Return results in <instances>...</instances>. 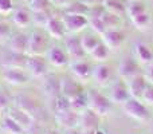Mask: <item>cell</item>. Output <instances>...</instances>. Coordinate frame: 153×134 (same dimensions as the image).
I'll return each mask as SVG.
<instances>
[{
  "instance_id": "cell-16",
  "label": "cell",
  "mask_w": 153,
  "mask_h": 134,
  "mask_svg": "<svg viewBox=\"0 0 153 134\" xmlns=\"http://www.w3.org/2000/svg\"><path fill=\"white\" fill-rule=\"evenodd\" d=\"M70 68H71L73 75H74L79 82H87L93 74L90 64L87 63L86 61H83V59L73 61V63L70 64Z\"/></svg>"
},
{
  "instance_id": "cell-30",
  "label": "cell",
  "mask_w": 153,
  "mask_h": 134,
  "mask_svg": "<svg viewBox=\"0 0 153 134\" xmlns=\"http://www.w3.org/2000/svg\"><path fill=\"white\" fill-rule=\"evenodd\" d=\"M63 10H65V13H74V15L87 16V13H89V5H86L83 1L78 0V1H71Z\"/></svg>"
},
{
  "instance_id": "cell-26",
  "label": "cell",
  "mask_w": 153,
  "mask_h": 134,
  "mask_svg": "<svg viewBox=\"0 0 153 134\" xmlns=\"http://www.w3.org/2000/svg\"><path fill=\"white\" fill-rule=\"evenodd\" d=\"M1 129L7 134H26V130H24L19 124H16L8 114L1 121Z\"/></svg>"
},
{
  "instance_id": "cell-27",
  "label": "cell",
  "mask_w": 153,
  "mask_h": 134,
  "mask_svg": "<svg viewBox=\"0 0 153 134\" xmlns=\"http://www.w3.org/2000/svg\"><path fill=\"white\" fill-rule=\"evenodd\" d=\"M70 101V107L76 113H82L83 110H86L89 107V102H87V93L82 91L81 94L73 97Z\"/></svg>"
},
{
  "instance_id": "cell-10",
  "label": "cell",
  "mask_w": 153,
  "mask_h": 134,
  "mask_svg": "<svg viewBox=\"0 0 153 134\" xmlns=\"http://www.w3.org/2000/svg\"><path fill=\"white\" fill-rule=\"evenodd\" d=\"M45 30L48 34V36H51L53 39L56 40L65 39V36L67 34L66 27H65L62 19H58L56 16H50V19L47 20V23L45 26Z\"/></svg>"
},
{
  "instance_id": "cell-48",
  "label": "cell",
  "mask_w": 153,
  "mask_h": 134,
  "mask_svg": "<svg viewBox=\"0 0 153 134\" xmlns=\"http://www.w3.org/2000/svg\"><path fill=\"white\" fill-rule=\"evenodd\" d=\"M0 21H1V18H0Z\"/></svg>"
},
{
  "instance_id": "cell-29",
  "label": "cell",
  "mask_w": 153,
  "mask_h": 134,
  "mask_svg": "<svg viewBox=\"0 0 153 134\" xmlns=\"http://www.w3.org/2000/svg\"><path fill=\"white\" fill-rule=\"evenodd\" d=\"M100 42H101V39L97 36V34H86V35H83V36H81V44L86 54L91 53L98 46Z\"/></svg>"
},
{
  "instance_id": "cell-36",
  "label": "cell",
  "mask_w": 153,
  "mask_h": 134,
  "mask_svg": "<svg viewBox=\"0 0 153 134\" xmlns=\"http://www.w3.org/2000/svg\"><path fill=\"white\" fill-rule=\"evenodd\" d=\"M50 19L47 11H43V12H34V16H31V20L36 24L38 27H45L47 20Z\"/></svg>"
},
{
  "instance_id": "cell-40",
  "label": "cell",
  "mask_w": 153,
  "mask_h": 134,
  "mask_svg": "<svg viewBox=\"0 0 153 134\" xmlns=\"http://www.w3.org/2000/svg\"><path fill=\"white\" fill-rule=\"evenodd\" d=\"M13 11L12 0H0V15H8Z\"/></svg>"
},
{
  "instance_id": "cell-4",
  "label": "cell",
  "mask_w": 153,
  "mask_h": 134,
  "mask_svg": "<svg viewBox=\"0 0 153 134\" xmlns=\"http://www.w3.org/2000/svg\"><path fill=\"white\" fill-rule=\"evenodd\" d=\"M62 21H63L65 27H66L67 32H81L89 26V18L85 15H74V13H65L62 16Z\"/></svg>"
},
{
  "instance_id": "cell-6",
  "label": "cell",
  "mask_w": 153,
  "mask_h": 134,
  "mask_svg": "<svg viewBox=\"0 0 153 134\" xmlns=\"http://www.w3.org/2000/svg\"><path fill=\"white\" fill-rule=\"evenodd\" d=\"M100 118L97 113L87 107L82 113H79V126H81L82 132L85 133H93L98 129L100 126Z\"/></svg>"
},
{
  "instance_id": "cell-24",
  "label": "cell",
  "mask_w": 153,
  "mask_h": 134,
  "mask_svg": "<svg viewBox=\"0 0 153 134\" xmlns=\"http://www.w3.org/2000/svg\"><path fill=\"white\" fill-rule=\"evenodd\" d=\"M134 53H136V58L138 62L144 64H149L153 61V53L152 50L144 43H137L134 46Z\"/></svg>"
},
{
  "instance_id": "cell-41",
  "label": "cell",
  "mask_w": 153,
  "mask_h": 134,
  "mask_svg": "<svg viewBox=\"0 0 153 134\" xmlns=\"http://www.w3.org/2000/svg\"><path fill=\"white\" fill-rule=\"evenodd\" d=\"M141 99H143L146 105H153V84H148V87L145 89Z\"/></svg>"
},
{
  "instance_id": "cell-7",
  "label": "cell",
  "mask_w": 153,
  "mask_h": 134,
  "mask_svg": "<svg viewBox=\"0 0 153 134\" xmlns=\"http://www.w3.org/2000/svg\"><path fill=\"white\" fill-rule=\"evenodd\" d=\"M55 121L63 129H74V127L79 126V113H76L70 107L61 113H55Z\"/></svg>"
},
{
  "instance_id": "cell-22",
  "label": "cell",
  "mask_w": 153,
  "mask_h": 134,
  "mask_svg": "<svg viewBox=\"0 0 153 134\" xmlns=\"http://www.w3.org/2000/svg\"><path fill=\"white\" fill-rule=\"evenodd\" d=\"M43 89L48 97L55 99L58 95H61V81L56 79L54 75H48L43 83Z\"/></svg>"
},
{
  "instance_id": "cell-38",
  "label": "cell",
  "mask_w": 153,
  "mask_h": 134,
  "mask_svg": "<svg viewBox=\"0 0 153 134\" xmlns=\"http://www.w3.org/2000/svg\"><path fill=\"white\" fill-rule=\"evenodd\" d=\"M106 12L105 5L100 4V5H93L89 7V13H87V18H101L103 13Z\"/></svg>"
},
{
  "instance_id": "cell-14",
  "label": "cell",
  "mask_w": 153,
  "mask_h": 134,
  "mask_svg": "<svg viewBox=\"0 0 153 134\" xmlns=\"http://www.w3.org/2000/svg\"><path fill=\"white\" fill-rule=\"evenodd\" d=\"M8 115H10L16 124L20 125L26 132L31 130L32 126H34V118H32L28 113H26V111L22 110L20 107H18V106H13V107L8 111Z\"/></svg>"
},
{
  "instance_id": "cell-47",
  "label": "cell",
  "mask_w": 153,
  "mask_h": 134,
  "mask_svg": "<svg viewBox=\"0 0 153 134\" xmlns=\"http://www.w3.org/2000/svg\"><path fill=\"white\" fill-rule=\"evenodd\" d=\"M47 134H56L55 132H50V133H47Z\"/></svg>"
},
{
  "instance_id": "cell-42",
  "label": "cell",
  "mask_w": 153,
  "mask_h": 134,
  "mask_svg": "<svg viewBox=\"0 0 153 134\" xmlns=\"http://www.w3.org/2000/svg\"><path fill=\"white\" fill-rule=\"evenodd\" d=\"M8 103H10V98L5 94L3 90H0V111L5 110L8 107Z\"/></svg>"
},
{
  "instance_id": "cell-21",
  "label": "cell",
  "mask_w": 153,
  "mask_h": 134,
  "mask_svg": "<svg viewBox=\"0 0 153 134\" xmlns=\"http://www.w3.org/2000/svg\"><path fill=\"white\" fill-rule=\"evenodd\" d=\"M15 106H18V107H20L22 110H24L26 113H28L34 119H35V113L38 114V111L40 110L39 105H38L34 99H31V98H28V97H18L16 98Z\"/></svg>"
},
{
  "instance_id": "cell-35",
  "label": "cell",
  "mask_w": 153,
  "mask_h": 134,
  "mask_svg": "<svg viewBox=\"0 0 153 134\" xmlns=\"http://www.w3.org/2000/svg\"><path fill=\"white\" fill-rule=\"evenodd\" d=\"M102 20H103V23H105V26H106L108 30L109 28H116L120 23V16H117V15H114V13H110V12L106 11V12L102 15Z\"/></svg>"
},
{
  "instance_id": "cell-18",
  "label": "cell",
  "mask_w": 153,
  "mask_h": 134,
  "mask_svg": "<svg viewBox=\"0 0 153 134\" xmlns=\"http://www.w3.org/2000/svg\"><path fill=\"white\" fill-rule=\"evenodd\" d=\"M82 91H83L82 86L76 81H73V79H70V78L61 79V95L71 99L73 97L81 94Z\"/></svg>"
},
{
  "instance_id": "cell-3",
  "label": "cell",
  "mask_w": 153,
  "mask_h": 134,
  "mask_svg": "<svg viewBox=\"0 0 153 134\" xmlns=\"http://www.w3.org/2000/svg\"><path fill=\"white\" fill-rule=\"evenodd\" d=\"M47 36L40 31H34L28 36L27 55H45L47 53Z\"/></svg>"
},
{
  "instance_id": "cell-20",
  "label": "cell",
  "mask_w": 153,
  "mask_h": 134,
  "mask_svg": "<svg viewBox=\"0 0 153 134\" xmlns=\"http://www.w3.org/2000/svg\"><path fill=\"white\" fill-rule=\"evenodd\" d=\"M93 78H94L95 83L100 84V86H106L110 81V76H111V71H110V67L108 64H98L97 67L93 70Z\"/></svg>"
},
{
  "instance_id": "cell-19",
  "label": "cell",
  "mask_w": 153,
  "mask_h": 134,
  "mask_svg": "<svg viewBox=\"0 0 153 134\" xmlns=\"http://www.w3.org/2000/svg\"><path fill=\"white\" fill-rule=\"evenodd\" d=\"M130 98L129 94V90H128V86L124 84L122 82H118L116 83L113 87H111V91H110V101L113 103H125L128 99Z\"/></svg>"
},
{
  "instance_id": "cell-34",
  "label": "cell",
  "mask_w": 153,
  "mask_h": 134,
  "mask_svg": "<svg viewBox=\"0 0 153 134\" xmlns=\"http://www.w3.org/2000/svg\"><path fill=\"white\" fill-rule=\"evenodd\" d=\"M51 5V0H32L30 3V8L32 12H43V11H48Z\"/></svg>"
},
{
  "instance_id": "cell-17",
  "label": "cell",
  "mask_w": 153,
  "mask_h": 134,
  "mask_svg": "<svg viewBox=\"0 0 153 134\" xmlns=\"http://www.w3.org/2000/svg\"><path fill=\"white\" fill-rule=\"evenodd\" d=\"M27 47H28V36L26 34H15L10 38V50L13 54L27 55Z\"/></svg>"
},
{
  "instance_id": "cell-8",
  "label": "cell",
  "mask_w": 153,
  "mask_h": 134,
  "mask_svg": "<svg viewBox=\"0 0 153 134\" xmlns=\"http://www.w3.org/2000/svg\"><path fill=\"white\" fill-rule=\"evenodd\" d=\"M118 74L122 79L125 81H129L133 76L138 75L140 74V66L136 62V59H133L132 56H126V58H122L121 62L118 64Z\"/></svg>"
},
{
  "instance_id": "cell-1",
  "label": "cell",
  "mask_w": 153,
  "mask_h": 134,
  "mask_svg": "<svg viewBox=\"0 0 153 134\" xmlns=\"http://www.w3.org/2000/svg\"><path fill=\"white\" fill-rule=\"evenodd\" d=\"M87 102H89V109H91L100 117H106L111 111L110 98L105 97L97 90H89L87 91Z\"/></svg>"
},
{
  "instance_id": "cell-28",
  "label": "cell",
  "mask_w": 153,
  "mask_h": 134,
  "mask_svg": "<svg viewBox=\"0 0 153 134\" xmlns=\"http://www.w3.org/2000/svg\"><path fill=\"white\" fill-rule=\"evenodd\" d=\"M130 20H132L133 26H134L138 31H145V30L151 26L152 18H151V13H149L148 11H145V12H143V13H140V15L132 18Z\"/></svg>"
},
{
  "instance_id": "cell-23",
  "label": "cell",
  "mask_w": 153,
  "mask_h": 134,
  "mask_svg": "<svg viewBox=\"0 0 153 134\" xmlns=\"http://www.w3.org/2000/svg\"><path fill=\"white\" fill-rule=\"evenodd\" d=\"M12 21L19 28H27L32 20L28 11L24 10V8H18V10H15V12L12 15Z\"/></svg>"
},
{
  "instance_id": "cell-39",
  "label": "cell",
  "mask_w": 153,
  "mask_h": 134,
  "mask_svg": "<svg viewBox=\"0 0 153 134\" xmlns=\"http://www.w3.org/2000/svg\"><path fill=\"white\" fill-rule=\"evenodd\" d=\"M11 38V27L5 21H0V43Z\"/></svg>"
},
{
  "instance_id": "cell-12",
  "label": "cell",
  "mask_w": 153,
  "mask_h": 134,
  "mask_svg": "<svg viewBox=\"0 0 153 134\" xmlns=\"http://www.w3.org/2000/svg\"><path fill=\"white\" fill-rule=\"evenodd\" d=\"M149 82L146 81V78L143 74H138V75L133 76L132 79L128 81V90H129V94L132 98H137L140 99L143 97L145 89L148 87Z\"/></svg>"
},
{
  "instance_id": "cell-32",
  "label": "cell",
  "mask_w": 153,
  "mask_h": 134,
  "mask_svg": "<svg viewBox=\"0 0 153 134\" xmlns=\"http://www.w3.org/2000/svg\"><path fill=\"white\" fill-rule=\"evenodd\" d=\"M89 26H90V28L94 31V34L100 35V36H102L103 32L108 30L102 20V16H101V18H89Z\"/></svg>"
},
{
  "instance_id": "cell-11",
  "label": "cell",
  "mask_w": 153,
  "mask_h": 134,
  "mask_svg": "<svg viewBox=\"0 0 153 134\" xmlns=\"http://www.w3.org/2000/svg\"><path fill=\"white\" fill-rule=\"evenodd\" d=\"M3 78L7 83L12 84V86H22V84L27 83V81H28V76L23 71V68L10 66L3 70Z\"/></svg>"
},
{
  "instance_id": "cell-45",
  "label": "cell",
  "mask_w": 153,
  "mask_h": 134,
  "mask_svg": "<svg viewBox=\"0 0 153 134\" xmlns=\"http://www.w3.org/2000/svg\"><path fill=\"white\" fill-rule=\"evenodd\" d=\"M81 1H83L85 4L89 5V7H93V5L103 4V1H105V0H81Z\"/></svg>"
},
{
  "instance_id": "cell-46",
  "label": "cell",
  "mask_w": 153,
  "mask_h": 134,
  "mask_svg": "<svg viewBox=\"0 0 153 134\" xmlns=\"http://www.w3.org/2000/svg\"><path fill=\"white\" fill-rule=\"evenodd\" d=\"M23 1H24V3H28V4H30V3H31L32 0H23Z\"/></svg>"
},
{
  "instance_id": "cell-25",
  "label": "cell",
  "mask_w": 153,
  "mask_h": 134,
  "mask_svg": "<svg viewBox=\"0 0 153 134\" xmlns=\"http://www.w3.org/2000/svg\"><path fill=\"white\" fill-rule=\"evenodd\" d=\"M105 10L110 13H114L117 16H124L126 13V5L122 0H105L103 1Z\"/></svg>"
},
{
  "instance_id": "cell-31",
  "label": "cell",
  "mask_w": 153,
  "mask_h": 134,
  "mask_svg": "<svg viewBox=\"0 0 153 134\" xmlns=\"http://www.w3.org/2000/svg\"><path fill=\"white\" fill-rule=\"evenodd\" d=\"M109 53H110L109 47L102 42V40H101V42L98 43L97 47L90 53V55H91V58L94 59L95 62H105L106 59L109 58Z\"/></svg>"
},
{
  "instance_id": "cell-15",
  "label": "cell",
  "mask_w": 153,
  "mask_h": 134,
  "mask_svg": "<svg viewBox=\"0 0 153 134\" xmlns=\"http://www.w3.org/2000/svg\"><path fill=\"white\" fill-rule=\"evenodd\" d=\"M125 34L117 28H109L103 32L102 42L109 47V50H116L124 43Z\"/></svg>"
},
{
  "instance_id": "cell-13",
  "label": "cell",
  "mask_w": 153,
  "mask_h": 134,
  "mask_svg": "<svg viewBox=\"0 0 153 134\" xmlns=\"http://www.w3.org/2000/svg\"><path fill=\"white\" fill-rule=\"evenodd\" d=\"M46 58H47L48 63H51L55 67H63L69 63V55H67L66 50H62L58 46H53L48 48L46 53Z\"/></svg>"
},
{
  "instance_id": "cell-44",
  "label": "cell",
  "mask_w": 153,
  "mask_h": 134,
  "mask_svg": "<svg viewBox=\"0 0 153 134\" xmlns=\"http://www.w3.org/2000/svg\"><path fill=\"white\" fill-rule=\"evenodd\" d=\"M73 0H53V3L56 5V7H61V8H65L71 3Z\"/></svg>"
},
{
  "instance_id": "cell-33",
  "label": "cell",
  "mask_w": 153,
  "mask_h": 134,
  "mask_svg": "<svg viewBox=\"0 0 153 134\" xmlns=\"http://www.w3.org/2000/svg\"><path fill=\"white\" fill-rule=\"evenodd\" d=\"M145 11H146V7L141 1H132L126 7V15L129 16V19H132L134 16L140 15V13L145 12Z\"/></svg>"
},
{
  "instance_id": "cell-37",
  "label": "cell",
  "mask_w": 153,
  "mask_h": 134,
  "mask_svg": "<svg viewBox=\"0 0 153 134\" xmlns=\"http://www.w3.org/2000/svg\"><path fill=\"white\" fill-rule=\"evenodd\" d=\"M70 109V101L69 98L63 97V95H58L55 98V113H61Z\"/></svg>"
},
{
  "instance_id": "cell-43",
  "label": "cell",
  "mask_w": 153,
  "mask_h": 134,
  "mask_svg": "<svg viewBox=\"0 0 153 134\" xmlns=\"http://www.w3.org/2000/svg\"><path fill=\"white\" fill-rule=\"evenodd\" d=\"M144 76L146 78V81L151 84H153V63H149L145 68V73H144Z\"/></svg>"
},
{
  "instance_id": "cell-5",
  "label": "cell",
  "mask_w": 153,
  "mask_h": 134,
  "mask_svg": "<svg viewBox=\"0 0 153 134\" xmlns=\"http://www.w3.org/2000/svg\"><path fill=\"white\" fill-rule=\"evenodd\" d=\"M26 67L36 78L47 75V61L43 58V55H27Z\"/></svg>"
},
{
  "instance_id": "cell-2",
  "label": "cell",
  "mask_w": 153,
  "mask_h": 134,
  "mask_svg": "<svg viewBox=\"0 0 153 134\" xmlns=\"http://www.w3.org/2000/svg\"><path fill=\"white\" fill-rule=\"evenodd\" d=\"M124 110L129 117H132L133 119L140 122H145L151 118V113H149L148 107L141 102L137 98L130 97L126 102L124 103Z\"/></svg>"
},
{
  "instance_id": "cell-9",
  "label": "cell",
  "mask_w": 153,
  "mask_h": 134,
  "mask_svg": "<svg viewBox=\"0 0 153 134\" xmlns=\"http://www.w3.org/2000/svg\"><path fill=\"white\" fill-rule=\"evenodd\" d=\"M65 48H66V53L69 55L70 59L73 61H79V59H83V56L86 55L83 47L81 44V38L73 35L65 39Z\"/></svg>"
}]
</instances>
